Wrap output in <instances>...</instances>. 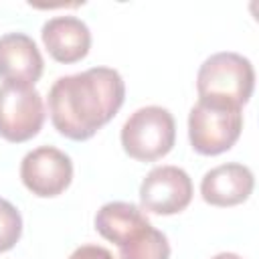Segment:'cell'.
Returning <instances> with one entry per match:
<instances>
[{
  "mask_svg": "<svg viewBox=\"0 0 259 259\" xmlns=\"http://www.w3.org/2000/svg\"><path fill=\"white\" fill-rule=\"evenodd\" d=\"M125 85L111 67H91L59 77L49 91V113L55 130L75 142L93 138L123 105Z\"/></svg>",
  "mask_w": 259,
  "mask_h": 259,
  "instance_id": "1",
  "label": "cell"
},
{
  "mask_svg": "<svg viewBox=\"0 0 259 259\" xmlns=\"http://www.w3.org/2000/svg\"><path fill=\"white\" fill-rule=\"evenodd\" d=\"M241 130V107L225 99L198 97L188 113L190 146L202 156H217L231 150L239 140Z\"/></svg>",
  "mask_w": 259,
  "mask_h": 259,
  "instance_id": "2",
  "label": "cell"
},
{
  "mask_svg": "<svg viewBox=\"0 0 259 259\" xmlns=\"http://www.w3.org/2000/svg\"><path fill=\"white\" fill-rule=\"evenodd\" d=\"M176 140L172 113L160 105L136 109L121 127V146L138 162H154L166 156Z\"/></svg>",
  "mask_w": 259,
  "mask_h": 259,
  "instance_id": "3",
  "label": "cell"
},
{
  "mask_svg": "<svg viewBox=\"0 0 259 259\" xmlns=\"http://www.w3.org/2000/svg\"><path fill=\"white\" fill-rule=\"evenodd\" d=\"M255 87V71L247 57L239 53H214L198 69V97H217L235 105H245Z\"/></svg>",
  "mask_w": 259,
  "mask_h": 259,
  "instance_id": "4",
  "label": "cell"
},
{
  "mask_svg": "<svg viewBox=\"0 0 259 259\" xmlns=\"http://www.w3.org/2000/svg\"><path fill=\"white\" fill-rule=\"evenodd\" d=\"M45 121V103L32 85H0V136L12 144L34 138Z\"/></svg>",
  "mask_w": 259,
  "mask_h": 259,
  "instance_id": "5",
  "label": "cell"
},
{
  "mask_svg": "<svg viewBox=\"0 0 259 259\" xmlns=\"http://www.w3.org/2000/svg\"><path fill=\"white\" fill-rule=\"evenodd\" d=\"M20 180L34 196H57L73 180V162L59 148H34L20 162Z\"/></svg>",
  "mask_w": 259,
  "mask_h": 259,
  "instance_id": "6",
  "label": "cell"
},
{
  "mask_svg": "<svg viewBox=\"0 0 259 259\" xmlns=\"http://www.w3.org/2000/svg\"><path fill=\"white\" fill-rule=\"evenodd\" d=\"M192 200V180L178 166H156L140 184V202L154 214L182 212Z\"/></svg>",
  "mask_w": 259,
  "mask_h": 259,
  "instance_id": "7",
  "label": "cell"
},
{
  "mask_svg": "<svg viewBox=\"0 0 259 259\" xmlns=\"http://www.w3.org/2000/svg\"><path fill=\"white\" fill-rule=\"evenodd\" d=\"M42 69V55L28 34L8 32L0 36V77L4 83L34 85Z\"/></svg>",
  "mask_w": 259,
  "mask_h": 259,
  "instance_id": "8",
  "label": "cell"
},
{
  "mask_svg": "<svg viewBox=\"0 0 259 259\" xmlns=\"http://www.w3.org/2000/svg\"><path fill=\"white\" fill-rule=\"evenodd\" d=\"M255 186L253 172L239 162H227L208 170L200 180V194L212 206H235L245 202Z\"/></svg>",
  "mask_w": 259,
  "mask_h": 259,
  "instance_id": "9",
  "label": "cell"
},
{
  "mask_svg": "<svg viewBox=\"0 0 259 259\" xmlns=\"http://www.w3.org/2000/svg\"><path fill=\"white\" fill-rule=\"evenodd\" d=\"M40 36L49 55L65 65L81 61L91 47V32L87 24L81 18L69 14L49 18L42 24Z\"/></svg>",
  "mask_w": 259,
  "mask_h": 259,
  "instance_id": "10",
  "label": "cell"
},
{
  "mask_svg": "<svg viewBox=\"0 0 259 259\" xmlns=\"http://www.w3.org/2000/svg\"><path fill=\"white\" fill-rule=\"evenodd\" d=\"M150 221L146 214L132 202L113 200L103 204L95 214V229L97 233L115 243L117 247L134 241L138 235H142L146 229H150Z\"/></svg>",
  "mask_w": 259,
  "mask_h": 259,
  "instance_id": "11",
  "label": "cell"
},
{
  "mask_svg": "<svg viewBox=\"0 0 259 259\" xmlns=\"http://www.w3.org/2000/svg\"><path fill=\"white\" fill-rule=\"evenodd\" d=\"M119 259H170L168 237L150 227L134 241L119 247Z\"/></svg>",
  "mask_w": 259,
  "mask_h": 259,
  "instance_id": "12",
  "label": "cell"
},
{
  "mask_svg": "<svg viewBox=\"0 0 259 259\" xmlns=\"http://www.w3.org/2000/svg\"><path fill=\"white\" fill-rule=\"evenodd\" d=\"M22 235V217L18 208L8 202L6 198H0V253L10 251Z\"/></svg>",
  "mask_w": 259,
  "mask_h": 259,
  "instance_id": "13",
  "label": "cell"
},
{
  "mask_svg": "<svg viewBox=\"0 0 259 259\" xmlns=\"http://www.w3.org/2000/svg\"><path fill=\"white\" fill-rule=\"evenodd\" d=\"M69 259H113V255L101 245H81L69 255Z\"/></svg>",
  "mask_w": 259,
  "mask_h": 259,
  "instance_id": "14",
  "label": "cell"
},
{
  "mask_svg": "<svg viewBox=\"0 0 259 259\" xmlns=\"http://www.w3.org/2000/svg\"><path fill=\"white\" fill-rule=\"evenodd\" d=\"M210 259H243L241 255H237V253H217L214 257H210Z\"/></svg>",
  "mask_w": 259,
  "mask_h": 259,
  "instance_id": "15",
  "label": "cell"
}]
</instances>
